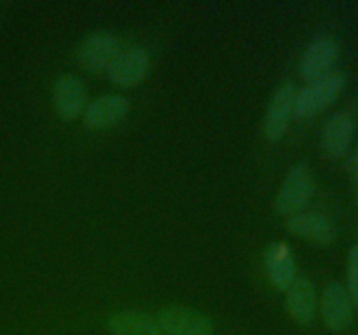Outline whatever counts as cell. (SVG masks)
Here are the masks:
<instances>
[{
    "label": "cell",
    "instance_id": "1",
    "mask_svg": "<svg viewBox=\"0 0 358 335\" xmlns=\"http://www.w3.org/2000/svg\"><path fill=\"white\" fill-rule=\"evenodd\" d=\"M315 195V177L308 164H294L283 178L275 199V211L280 216H294L304 211Z\"/></svg>",
    "mask_w": 358,
    "mask_h": 335
},
{
    "label": "cell",
    "instance_id": "2",
    "mask_svg": "<svg viewBox=\"0 0 358 335\" xmlns=\"http://www.w3.org/2000/svg\"><path fill=\"white\" fill-rule=\"evenodd\" d=\"M345 86L346 77L339 70H334L313 82H308L296 94V117L308 119L324 112L338 100Z\"/></svg>",
    "mask_w": 358,
    "mask_h": 335
},
{
    "label": "cell",
    "instance_id": "3",
    "mask_svg": "<svg viewBox=\"0 0 358 335\" xmlns=\"http://www.w3.org/2000/svg\"><path fill=\"white\" fill-rule=\"evenodd\" d=\"M156 321L163 335H213L215 334V321L203 311L194 307L164 306L157 311Z\"/></svg>",
    "mask_w": 358,
    "mask_h": 335
},
{
    "label": "cell",
    "instance_id": "4",
    "mask_svg": "<svg viewBox=\"0 0 358 335\" xmlns=\"http://www.w3.org/2000/svg\"><path fill=\"white\" fill-rule=\"evenodd\" d=\"M119 52H121V40L117 35L107 30H98L80 42L77 59L87 72L101 73L107 72Z\"/></svg>",
    "mask_w": 358,
    "mask_h": 335
},
{
    "label": "cell",
    "instance_id": "5",
    "mask_svg": "<svg viewBox=\"0 0 358 335\" xmlns=\"http://www.w3.org/2000/svg\"><path fill=\"white\" fill-rule=\"evenodd\" d=\"M338 59L339 44L336 42V38L327 37V35L315 37L308 44V47L304 49L303 56H301V77L306 82H313V80L322 79V77L334 72V66L338 63Z\"/></svg>",
    "mask_w": 358,
    "mask_h": 335
},
{
    "label": "cell",
    "instance_id": "6",
    "mask_svg": "<svg viewBox=\"0 0 358 335\" xmlns=\"http://www.w3.org/2000/svg\"><path fill=\"white\" fill-rule=\"evenodd\" d=\"M52 105L62 121H76L87 107V89L73 73H63L52 84Z\"/></svg>",
    "mask_w": 358,
    "mask_h": 335
},
{
    "label": "cell",
    "instance_id": "7",
    "mask_svg": "<svg viewBox=\"0 0 358 335\" xmlns=\"http://www.w3.org/2000/svg\"><path fill=\"white\" fill-rule=\"evenodd\" d=\"M297 89L292 82H285L273 93L264 115V135L269 142H278L289 129L296 115Z\"/></svg>",
    "mask_w": 358,
    "mask_h": 335
},
{
    "label": "cell",
    "instance_id": "8",
    "mask_svg": "<svg viewBox=\"0 0 358 335\" xmlns=\"http://www.w3.org/2000/svg\"><path fill=\"white\" fill-rule=\"evenodd\" d=\"M324 323L332 332H345L353 321V302L343 283L331 281L322 290L318 300Z\"/></svg>",
    "mask_w": 358,
    "mask_h": 335
},
{
    "label": "cell",
    "instance_id": "9",
    "mask_svg": "<svg viewBox=\"0 0 358 335\" xmlns=\"http://www.w3.org/2000/svg\"><path fill=\"white\" fill-rule=\"evenodd\" d=\"M150 70L149 51L142 45L121 49L112 65L108 66L107 75L115 86L133 87L142 82Z\"/></svg>",
    "mask_w": 358,
    "mask_h": 335
},
{
    "label": "cell",
    "instance_id": "10",
    "mask_svg": "<svg viewBox=\"0 0 358 335\" xmlns=\"http://www.w3.org/2000/svg\"><path fill=\"white\" fill-rule=\"evenodd\" d=\"M129 114V101L122 94H101L90 101L83 114L84 126L93 131L114 128Z\"/></svg>",
    "mask_w": 358,
    "mask_h": 335
},
{
    "label": "cell",
    "instance_id": "11",
    "mask_svg": "<svg viewBox=\"0 0 358 335\" xmlns=\"http://www.w3.org/2000/svg\"><path fill=\"white\" fill-rule=\"evenodd\" d=\"M357 122L352 114L339 110L325 121L322 129V149L331 159H341L352 149Z\"/></svg>",
    "mask_w": 358,
    "mask_h": 335
},
{
    "label": "cell",
    "instance_id": "12",
    "mask_svg": "<svg viewBox=\"0 0 358 335\" xmlns=\"http://www.w3.org/2000/svg\"><path fill=\"white\" fill-rule=\"evenodd\" d=\"M289 232L317 246H329L336 241V225L327 215L320 211H301L289 216L285 222Z\"/></svg>",
    "mask_w": 358,
    "mask_h": 335
},
{
    "label": "cell",
    "instance_id": "13",
    "mask_svg": "<svg viewBox=\"0 0 358 335\" xmlns=\"http://www.w3.org/2000/svg\"><path fill=\"white\" fill-rule=\"evenodd\" d=\"M285 295V309L297 325H310L317 316L318 295L311 279L297 276Z\"/></svg>",
    "mask_w": 358,
    "mask_h": 335
},
{
    "label": "cell",
    "instance_id": "14",
    "mask_svg": "<svg viewBox=\"0 0 358 335\" xmlns=\"http://www.w3.org/2000/svg\"><path fill=\"white\" fill-rule=\"evenodd\" d=\"M264 264L269 281H271V285L276 290L287 292L290 288V285L296 281V262H294L292 250H290L287 243L278 241V243L269 244L266 248Z\"/></svg>",
    "mask_w": 358,
    "mask_h": 335
},
{
    "label": "cell",
    "instance_id": "15",
    "mask_svg": "<svg viewBox=\"0 0 358 335\" xmlns=\"http://www.w3.org/2000/svg\"><path fill=\"white\" fill-rule=\"evenodd\" d=\"M105 327L112 335H163L156 316L143 311H115L107 316Z\"/></svg>",
    "mask_w": 358,
    "mask_h": 335
},
{
    "label": "cell",
    "instance_id": "16",
    "mask_svg": "<svg viewBox=\"0 0 358 335\" xmlns=\"http://www.w3.org/2000/svg\"><path fill=\"white\" fill-rule=\"evenodd\" d=\"M346 290L352 297L353 306L358 307V243L353 244L348 251L346 262Z\"/></svg>",
    "mask_w": 358,
    "mask_h": 335
},
{
    "label": "cell",
    "instance_id": "17",
    "mask_svg": "<svg viewBox=\"0 0 358 335\" xmlns=\"http://www.w3.org/2000/svg\"><path fill=\"white\" fill-rule=\"evenodd\" d=\"M350 168H352V174H353V181H355L357 199H358V147L355 150H353L352 159H350Z\"/></svg>",
    "mask_w": 358,
    "mask_h": 335
}]
</instances>
